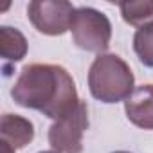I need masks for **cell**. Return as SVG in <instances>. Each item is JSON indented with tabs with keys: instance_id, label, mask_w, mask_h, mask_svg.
Returning <instances> with one entry per match:
<instances>
[{
	"instance_id": "cell-4",
	"label": "cell",
	"mask_w": 153,
	"mask_h": 153,
	"mask_svg": "<svg viewBox=\"0 0 153 153\" xmlns=\"http://www.w3.org/2000/svg\"><path fill=\"white\" fill-rule=\"evenodd\" d=\"M88 128V106L79 99L65 117L49 128V144L59 153H83V135Z\"/></svg>"
},
{
	"instance_id": "cell-9",
	"label": "cell",
	"mask_w": 153,
	"mask_h": 153,
	"mask_svg": "<svg viewBox=\"0 0 153 153\" xmlns=\"http://www.w3.org/2000/svg\"><path fill=\"white\" fill-rule=\"evenodd\" d=\"M121 16L126 24L133 27H144L153 22V0H139V2H121Z\"/></svg>"
},
{
	"instance_id": "cell-7",
	"label": "cell",
	"mask_w": 153,
	"mask_h": 153,
	"mask_svg": "<svg viewBox=\"0 0 153 153\" xmlns=\"http://www.w3.org/2000/svg\"><path fill=\"white\" fill-rule=\"evenodd\" d=\"M124 112L131 124L142 130H153V83L140 85L124 101Z\"/></svg>"
},
{
	"instance_id": "cell-2",
	"label": "cell",
	"mask_w": 153,
	"mask_h": 153,
	"mask_svg": "<svg viewBox=\"0 0 153 153\" xmlns=\"http://www.w3.org/2000/svg\"><path fill=\"white\" fill-rule=\"evenodd\" d=\"M88 90L94 99L114 105L126 101L135 90V76L117 54H99L88 70Z\"/></svg>"
},
{
	"instance_id": "cell-12",
	"label": "cell",
	"mask_w": 153,
	"mask_h": 153,
	"mask_svg": "<svg viewBox=\"0 0 153 153\" xmlns=\"http://www.w3.org/2000/svg\"><path fill=\"white\" fill-rule=\"evenodd\" d=\"M114 153H130V151H114Z\"/></svg>"
},
{
	"instance_id": "cell-10",
	"label": "cell",
	"mask_w": 153,
	"mask_h": 153,
	"mask_svg": "<svg viewBox=\"0 0 153 153\" xmlns=\"http://www.w3.org/2000/svg\"><path fill=\"white\" fill-rule=\"evenodd\" d=\"M133 51L142 65L153 68V22L139 27L133 34Z\"/></svg>"
},
{
	"instance_id": "cell-3",
	"label": "cell",
	"mask_w": 153,
	"mask_h": 153,
	"mask_svg": "<svg viewBox=\"0 0 153 153\" xmlns=\"http://www.w3.org/2000/svg\"><path fill=\"white\" fill-rule=\"evenodd\" d=\"M72 40L87 52L105 54L112 40V24L108 16L94 7H78L72 22Z\"/></svg>"
},
{
	"instance_id": "cell-11",
	"label": "cell",
	"mask_w": 153,
	"mask_h": 153,
	"mask_svg": "<svg viewBox=\"0 0 153 153\" xmlns=\"http://www.w3.org/2000/svg\"><path fill=\"white\" fill-rule=\"evenodd\" d=\"M40 153H59V151H56V149H47V151H40Z\"/></svg>"
},
{
	"instance_id": "cell-8",
	"label": "cell",
	"mask_w": 153,
	"mask_h": 153,
	"mask_svg": "<svg viewBox=\"0 0 153 153\" xmlns=\"http://www.w3.org/2000/svg\"><path fill=\"white\" fill-rule=\"evenodd\" d=\"M0 54L6 61H20L27 54V40L16 29L9 25L0 27Z\"/></svg>"
},
{
	"instance_id": "cell-5",
	"label": "cell",
	"mask_w": 153,
	"mask_h": 153,
	"mask_svg": "<svg viewBox=\"0 0 153 153\" xmlns=\"http://www.w3.org/2000/svg\"><path fill=\"white\" fill-rule=\"evenodd\" d=\"M76 9L67 0H34L27 6V16L38 33L61 36L70 31Z\"/></svg>"
},
{
	"instance_id": "cell-6",
	"label": "cell",
	"mask_w": 153,
	"mask_h": 153,
	"mask_svg": "<svg viewBox=\"0 0 153 153\" xmlns=\"http://www.w3.org/2000/svg\"><path fill=\"white\" fill-rule=\"evenodd\" d=\"M34 139V126L16 114H4L0 119V153H15Z\"/></svg>"
},
{
	"instance_id": "cell-1",
	"label": "cell",
	"mask_w": 153,
	"mask_h": 153,
	"mask_svg": "<svg viewBox=\"0 0 153 153\" xmlns=\"http://www.w3.org/2000/svg\"><path fill=\"white\" fill-rule=\"evenodd\" d=\"M11 97L16 105L36 110L54 121L65 117L79 103L68 70L52 63L25 65L11 88Z\"/></svg>"
}]
</instances>
